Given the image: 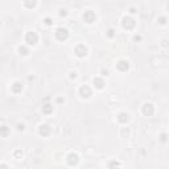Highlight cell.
Here are the masks:
<instances>
[{
    "instance_id": "1",
    "label": "cell",
    "mask_w": 169,
    "mask_h": 169,
    "mask_svg": "<svg viewBox=\"0 0 169 169\" xmlns=\"http://www.w3.org/2000/svg\"><path fill=\"white\" fill-rule=\"evenodd\" d=\"M54 36L58 41H65V40H67V37H69V31L65 29V28H58V29L55 31Z\"/></svg>"
},
{
    "instance_id": "2",
    "label": "cell",
    "mask_w": 169,
    "mask_h": 169,
    "mask_svg": "<svg viewBox=\"0 0 169 169\" xmlns=\"http://www.w3.org/2000/svg\"><path fill=\"white\" fill-rule=\"evenodd\" d=\"M25 41L29 45H36L38 41V36L36 32H28L27 36H25Z\"/></svg>"
},
{
    "instance_id": "3",
    "label": "cell",
    "mask_w": 169,
    "mask_h": 169,
    "mask_svg": "<svg viewBox=\"0 0 169 169\" xmlns=\"http://www.w3.org/2000/svg\"><path fill=\"white\" fill-rule=\"evenodd\" d=\"M122 25H123L124 29L130 31V29H132V28L135 27V20L132 17H130V16H124V17H123V21H122Z\"/></svg>"
},
{
    "instance_id": "4",
    "label": "cell",
    "mask_w": 169,
    "mask_h": 169,
    "mask_svg": "<svg viewBox=\"0 0 169 169\" xmlns=\"http://www.w3.org/2000/svg\"><path fill=\"white\" fill-rule=\"evenodd\" d=\"M153 112H155V107H153L152 103H145L144 106H143V114H144L145 116H152Z\"/></svg>"
},
{
    "instance_id": "5",
    "label": "cell",
    "mask_w": 169,
    "mask_h": 169,
    "mask_svg": "<svg viewBox=\"0 0 169 169\" xmlns=\"http://www.w3.org/2000/svg\"><path fill=\"white\" fill-rule=\"evenodd\" d=\"M83 20L86 21L87 24H91V23L95 21V13H94L93 11H86L83 13Z\"/></svg>"
},
{
    "instance_id": "6",
    "label": "cell",
    "mask_w": 169,
    "mask_h": 169,
    "mask_svg": "<svg viewBox=\"0 0 169 169\" xmlns=\"http://www.w3.org/2000/svg\"><path fill=\"white\" fill-rule=\"evenodd\" d=\"M75 54L78 55V57H85V55L87 54V48L85 46V45H82V44H79L78 46H75Z\"/></svg>"
},
{
    "instance_id": "7",
    "label": "cell",
    "mask_w": 169,
    "mask_h": 169,
    "mask_svg": "<svg viewBox=\"0 0 169 169\" xmlns=\"http://www.w3.org/2000/svg\"><path fill=\"white\" fill-rule=\"evenodd\" d=\"M79 94H81V97L82 98H89L90 95H91V90H90V87L89 86H82L79 89Z\"/></svg>"
},
{
    "instance_id": "8",
    "label": "cell",
    "mask_w": 169,
    "mask_h": 169,
    "mask_svg": "<svg viewBox=\"0 0 169 169\" xmlns=\"http://www.w3.org/2000/svg\"><path fill=\"white\" fill-rule=\"evenodd\" d=\"M118 70H120V71H127L128 67H130V65H128L127 61H119L116 65Z\"/></svg>"
},
{
    "instance_id": "9",
    "label": "cell",
    "mask_w": 169,
    "mask_h": 169,
    "mask_svg": "<svg viewBox=\"0 0 169 169\" xmlns=\"http://www.w3.org/2000/svg\"><path fill=\"white\" fill-rule=\"evenodd\" d=\"M40 135H42V136H48L49 134H50V127H49L48 124H42L41 127H40Z\"/></svg>"
},
{
    "instance_id": "10",
    "label": "cell",
    "mask_w": 169,
    "mask_h": 169,
    "mask_svg": "<svg viewBox=\"0 0 169 169\" xmlns=\"http://www.w3.org/2000/svg\"><path fill=\"white\" fill-rule=\"evenodd\" d=\"M67 162H69L70 165L77 164V162H78V155H77V153H70V155L67 156Z\"/></svg>"
},
{
    "instance_id": "11",
    "label": "cell",
    "mask_w": 169,
    "mask_h": 169,
    "mask_svg": "<svg viewBox=\"0 0 169 169\" xmlns=\"http://www.w3.org/2000/svg\"><path fill=\"white\" fill-rule=\"evenodd\" d=\"M11 89H12V91H13L15 94L21 93V90H23V83H21V82H15Z\"/></svg>"
},
{
    "instance_id": "12",
    "label": "cell",
    "mask_w": 169,
    "mask_h": 169,
    "mask_svg": "<svg viewBox=\"0 0 169 169\" xmlns=\"http://www.w3.org/2000/svg\"><path fill=\"white\" fill-rule=\"evenodd\" d=\"M42 112H44V114H46V115L52 114V112H53V106L50 103L44 104V106H42Z\"/></svg>"
},
{
    "instance_id": "13",
    "label": "cell",
    "mask_w": 169,
    "mask_h": 169,
    "mask_svg": "<svg viewBox=\"0 0 169 169\" xmlns=\"http://www.w3.org/2000/svg\"><path fill=\"white\" fill-rule=\"evenodd\" d=\"M128 114H126V112H120V114L118 115V120L120 122V123H127L128 122Z\"/></svg>"
},
{
    "instance_id": "14",
    "label": "cell",
    "mask_w": 169,
    "mask_h": 169,
    "mask_svg": "<svg viewBox=\"0 0 169 169\" xmlns=\"http://www.w3.org/2000/svg\"><path fill=\"white\" fill-rule=\"evenodd\" d=\"M94 85L97 89H103L104 87V82L102 78H94Z\"/></svg>"
},
{
    "instance_id": "15",
    "label": "cell",
    "mask_w": 169,
    "mask_h": 169,
    "mask_svg": "<svg viewBox=\"0 0 169 169\" xmlns=\"http://www.w3.org/2000/svg\"><path fill=\"white\" fill-rule=\"evenodd\" d=\"M36 4H37V0H25V7L28 8L36 7Z\"/></svg>"
},
{
    "instance_id": "16",
    "label": "cell",
    "mask_w": 169,
    "mask_h": 169,
    "mask_svg": "<svg viewBox=\"0 0 169 169\" xmlns=\"http://www.w3.org/2000/svg\"><path fill=\"white\" fill-rule=\"evenodd\" d=\"M19 52H20V54L27 55V54H28V49L24 48V46H20V48H19Z\"/></svg>"
},
{
    "instance_id": "17",
    "label": "cell",
    "mask_w": 169,
    "mask_h": 169,
    "mask_svg": "<svg viewBox=\"0 0 169 169\" xmlns=\"http://www.w3.org/2000/svg\"><path fill=\"white\" fill-rule=\"evenodd\" d=\"M114 35H115L114 29H108V33H107V36H108V37H114Z\"/></svg>"
},
{
    "instance_id": "18",
    "label": "cell",
    "mask_w": 169,
    "mask_h": 169,
    "mask_svg": "<svg viewBox=\"0 0 169 169\" xmlns=\"http://www.w3.org/2000/svg\"><path fill=\"white\" fill-rule=\"evenodd\" d=\"M1 135H3L4 138L7 136V127H3V128H1Z\"/></svg>"
},
{
    "instance_id": "19",
    "label": "cell",
    "mask_w": 169,
    "mask_h": 169,
    "mask_svg": "<svg viewBox=\"0 0 169 169\" xmlns=\"http://www.w3.org/2000/svg\"><path fill=\"white\" fill-rule=\"evenodd\" d=\"M168 140V135L166 134H162L161 135V142H166Z\"/></svg>"
},
{
    "instance_id": "20",
    "label": "cell",
    "mask_w": 169,
    "mask_h": 169,
    "mask_svg": "<svg viewBox=\"0 0 169 169\" xmlns=\"http://www.w3.org/2000/svg\"><path fill=\"white\" fill-rule=\"evenodd\" d=\"M59 15H61V16H66V15H67V12H66V9H61Z\"/></svg>"
},
{
    "instance_id": "21",
    "label": "cell",
    "mask_w": 169,
    "mask_h": 169,
    "mask_svg": "<svg viewBox=\"0 0 169 169\" xmlns=\"http://www.w3.org/2000/svg\"><path fill=\"white\" fill-rule=\"evenodd\" d=\"M45 24L50 25V24H52V20H50V19H49V17H46V19H45Z\"/></svg>"
},
{
    "instance_id": "22",
    "label": "cell",
    "mask_w": 169,
    "mask_h": 169,
    "mask_svg": "<svg viewBox=\"0 0 169 169\" xmlns=\"http://www.w3.org/2000/svg\"><path fill=\"white\" fill-rule=\"evenodd\" d=\"M17 130L19 131H23L24 130V124H17Z\"/></svg>"
},
{
    "instance_id": "23",
    "label": "cell",
    "mask_w": 169,
    "mask_h": 169,
    "mask_svg": "<svg viewBox=\"0 0 169 169\" xmlns=\"http://www.w3.org/2000/svg\"><path fill=\"white\" fill-rule=\"evenodd\" d=\"M165 23H166V19H165V17H161V19H160V24H165Z\"/></svg>"
},
{
    "instance_id": "24",
    "label": "cell",
    "mask_w": 169,
    "mask_h": 169,
    "mask_svg": "<svg viewBox=\"0 0 169 169\" xmlns=\"http://www.w3.org/2000/svg\"><path fill=\"white\" fill-rule=\"evenodd\" d=\"M20 155H23V152H21V151L15 152V156H16V157H17V156H20Z\"/></svg>"
},
{
    "instance_id": "25",
    "label": "cell",
    "mask_w": 169,
    "mask_h": 169,
    "mask_svg": "<svg viewBox=\"0 0 169 169\" xmlns=\"http://www.w3.org/2000/svg\"><path fill=\"white\" fill-rule=\"evenodd\" d=\"M70 74H71V75H70V78H75V77H77L75 71H74V73H70Z\"/></svg>"
},
{
    "instance_id": "26",
    "label": "cell",
    "mask_w": 169,
    "mask_h": 169,
    "mask_svg": "<svg viewBox=\"0 0 169 169\" xmlns=\"http://www.w3.org/2000/svg\"><path fill=\"white\" fill-rule=\"evenodd\" d=\"M130 11H131V13H135V12H136V9H135V8H131Z\"/></svg>"
}]
</instances>
